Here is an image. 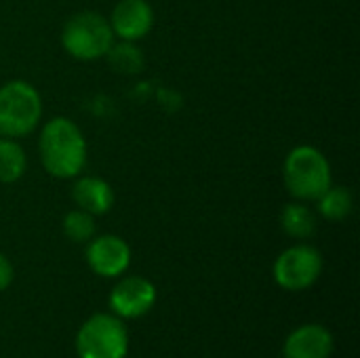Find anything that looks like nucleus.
I'll return each instance as SVG.
<instances>
[{"instance_id": "ddd939ff", "label": "nucleus", "mask_w": 360, "mask_h": 358, "mask_svg": "<svg viewBox=\"0 0 360 358\" xmlns=\"http://www.w3.org/2000/svg\"><path fill=\"white\" fill-rule=\"evenodd\" d=\"M23 173H25L23 148L11 137H0V181L13 184Z\"/></svg>"}, {"instance_id": "9d476101", "label": "nucleus", "mask_w": 360, "mask_h": 358, "mask_svg": "<svg viewBox=\"0 0 360 358\" xmlns=\"http://www.w3.org/2000/svg\"><path fill=\"white\" fill-rule=\"evenodd\" d=\"M333 352V335L323 325H304L285 342V358H329Z\"/></svg>"}, {"instance_id": "0eeeda50", "label": "nucleus", "mask_w": 360, "mask_h": 358, "mask_svg": "<svg viewBox=\"0 0 360 358\" xmlns=\"http://www.w3.org/2000/svg\"><path fill=\"white\" fill-rule=\"evenodd\" d=\"M156 289L148 279L129 276L120 281L110 293V306L118 319H139L152 310Z\"/></svg>"}, {"instance_id": "f3484780", "label": "nucleus", "mask_w": 360, "mask_h": 358, "mask_svg": "<svg viewBox=\"0 0 360 358\" xmlns=\"http://www.w3.org/2000/svg\"><path fill=\"white\" fill-rule=\"evenodd\" d=\"M11 283H13V266H11V262L0 253V291L8 289Z\"/></svg>"}, {"instance_id": "6e6552de", "label": "nucleus", "mask_w": 360, "mask_h": 358, "mask_svg": "<svg viewBox=\"0 0 360 358\" xmlns=\"http://www.w3.org/2000/svg\"><path fill=\"white\" fill-rule=\"evenodd\" d=\"M86 262L95 274L114 279V276H120L129 268L131 249L120 236L105 234V236L91 241V245L86 247Z\"/></svg>"}, {"instance_id": "f8f14e48", "label": "nucleus", "mask_w": 360, "mask_h": 358, "mask_svg": "<svg viewBox=\"0 0 360 358\" xmlns=\"http://www.w3.org/2000/svg\"><path fill=\"white\" fill-rule=\"evenodd\" d=\"M281 224H283V230L289 236H293V238H308L316 230V217H314V213L306 205H302V203L287 205L283 209Z\"/></svg>"}, {"instance_id": "f03ea898", "label": "nucleus", "mask_w": 360, "mask_h": 358, "mask_svg": "<svg viewBox=\"0 0 360 358\" xmlns=\"http://www.w3.org/2000/svg\"><path fill=\"white\" fill-rule=\"evenodd\" d=\"M283 175L287 190L300 200H319L331 188V165L312 146L293 148L285 160Z\"/></svg>"}, {"instance_id": "7ed1b4c3", "label": "nucleus", "mask_w": 360, "mask_h": 358, "mask_svg": "<svg viewBox=\"0 0 360 358\" xmlns=\"http://www.w3.org/2000/svg\"><path fill=\"white\" fill-rule=\"evenodd\" d=\"M42 116L38 91L25 80H11L0 87V137H23L32 133Z\"/></svg>"}, {"instance_id": "1a4fd4ad", "label": "nucleus", "mask_w": 360, "mask_h": 358, "mask_svg": "<svg viewBox=\"0 0 360 358\" xmlns=\"http://www.w3.org/2000/svg\"><path fill=\"white\" fill-rule=\"evenodd\" d=\"M154 25V11L146 0H120L110 19V27L114 36L124 42L141 40L150 34Z\"/></svg>"}, {"instance_id": "f257e3e1", "label": "nucleus", "mask_w": 360, "mask_h": 358, "mask_svg": "<svg viewBox=\"0 0 360 358\" xmlns=\"http://www.w3.org/2000/svg\"><path fill=\"white\" fill-rule=\"evenodd\" d=\"M40 158L49 175L76 177L86 165V141L70 118H53L42 127L38 141Z\"/></svg>"}, {"instance_id": "423d86ee", "label": "nucleus", "mask_w": 360, "mask_h": 358, "mask_svg": "<svg viewBox=\"0 0 360 358\" xmlns=\"http://www.w3.org/2000/svg\"><path fill=\"white\" fill-rule=\"evenodd\" d=\"M323 272V257L310 245H297L278 255L274 262V279L287 291H304L312 287Z\"/></svg>"}, {"instance_id": "2eb2a0df", "label": "nucleus", "mask_w": 360, "mask_h": 358, "mask_svg": "<svg viewBox=\"0 0 360 358\" xmlns=\"http://www.w3.org/2000/svg\"><path fill=\"white\" fill-rule=\"evenodd\" d=\"M63 232L74 243H86L95 234V219L91 213H86L82 209L70 211L63 217Z\"/></svg>"}, {"instance_id": "dca6fc26", "label": "nucleus", "mask_w": 360, "mask_h": 358, "mask_svg": "<svg viewBox=\"0 0 360 358\" xmlns=\"http://www.w3.org/2000/svg\"><path fill=\"white\" fill-rule=\"evenodd\" d=\"M108 59L114 70L124 72V74H135L143 65L141 53L133 46V42H124V40L116 46L112 44V49L108 51Z\"/></svg>"}, {"instance_id": "20e7f679", "label": "nucleus", "mask_w": 360, "mask_h": 358, "mask_svg": "<svg viewBox=\"0 0 360 358\" xmlns=\"http://www.w3.org/2000/svg\"><path fill=\"white\" fill-rule=\"evenodd\" d=\"M114 38L116 36L110 27V21L93 11L70 17L61 30L63 49L80 61H93L108 55Z\"/></svg>"}, {"instance_id": "39448f33", "label": "nucleus", "mask_w": 360, "mask_h": 358, "mask_svg": "<svg viewBox=\"0 0 360 358\" xmlns=\"http://www.w3.org/2000/svg\"><path fill=\"white\" fill-rule=\"evenodd\" d=\"M76 350L80 358H127L129 333L122 319L112 314L91 317L78 331Z\"/></svg>"}, {"instance_id": "9b49d317", "label": "nucleus", "mask_w": 360, "mask_h": 358, "mask_svg": "<svg viewBox=\"0 0 360 358\" xmlns=\"http://www.w3.org/2000/svg\"><path fill=\"white\" fill-rule=\"evenodd\" d=\"M72 198L78 205V209L91 213V215H103L114 205V192L108 181L101 177H80L76 179L72 188Z\"/></svg>"}, {"instance_id": "4468645a", "label": "nucleus", "mask_w": 360, "mask_h": 358, "mask_svg": "<svg viewBox=\"0 0 360 358\" xmlns=\"http://www.w3.org/2000/svg\"><path fill=\"white\" fill-rule=\"evenodd\" d=\"M352 194L350 190L338 186V188H329L321 198H319V211L323 217L331 219V222H342L352 213Z\"/></svg>"}]
</instances>
